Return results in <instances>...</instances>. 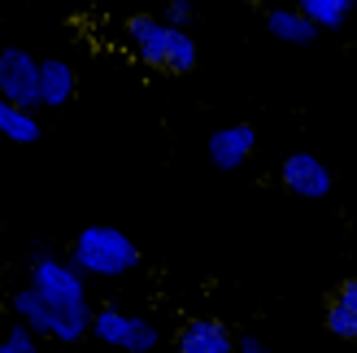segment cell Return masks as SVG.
I'll return each instance as SVG.
<instances>
[{
    "label": "cell",
    "mask_w": 357,
    "mask_h": 353,
    "mask_svg": "<svg viewBox=\"0 0 357 353\" xmlns=\"http://www.w3.org/2000/svg\"><path fill=\"white\" fill-rule=\"evenodd\" d=\"M70 96H75V66L57 61V57L40 61V105L57 110V105H66Z\"/></svg>",
    "instance_id": "10"
},
{
    "label": "cell",
    "mask_w": 357,
    "mask_h": 353,
    "mask_svg": "<svg viewBox=\"0 0 357 353\" xmlns=\"http://www.w3.org/2000/svg\"><path fill=\"white\" fill-rule=\"evenodd\" d=\"M26 284L52 314V340L79 345L83 336H92V301H87V275L70 257L40 253L31 257Z\"/></svg>",
    "instance_id": "1"
},
{
    "label": "cell",
    "mask_w": 357,
    "mask_h": 353,
    "mask_svg": "<svg viewBox=\"0 0 357 353\" xmlns=\"http://www.w3.org/2000/svg\"><path fill=\"white\" fill-rule=\"evenodd\" d=\"M0 314H5V310H0Z\"/></svg>",
    "instance_id": "19"
},
{
    "label": "cell",
    "mask_w": 357,
    "mask_h": 353,
    "mask_svg": "<svg viewBox=\"0 0 357 353\" xmlns=\"http://www.w3.org/2000/svg\"><path fill=\"white\" fill-rule=\"evenodd\" d=\"M353 9H357V0H353Z\"/></svg>",
    "instance_id": "18"
},
{
    "label": "cell",
    "mask_w": 357,
    "mask_h": 353,
    "mask_svg": "<svg viewBox=\"0 0 357 353\" xmlns=\"http://www.w3.org/2000/svg\"><path fill=\"white\" fill-rule=\"evenodd\" d=\"M296 9L305 13L318 31H340V27L349 22L353 0H296Z\"/></svg>",
    "instance_id": "14"
},
{
    "label": "cell",
    "mask_w": 357,
    "mask_h": 353,
    "mask_svg": "<svg viewBox=\"0 0 357 353\" xmlns=\"http://www.w3.org/2000/svg\"><path fill=\"white\" fill-rule=\"evenodd\" d=\"M236 353H266V345H261L257 336H248V331H244V336H236Z\"/></svg>",
    "instance_id": "17"
},
{
    "label": "cell",
    "mask_w": 357,
    "mask_h": 353,
    "mask_svg": "<svg viewBox=\"0 0 357 353\" xmlns=\"http://www.w3.org/2000/svg\"><path fill=\"white\" fill-rule=\"evenodd\" d=\"M257 149V131L248 122H231V127L209 135V166L218 170H240Z\"/></svg>",
    "instance_id": "7"
},
{
    "label": "cell",
    "mask_w": 357,
    "mask_h": 353,
    "mask_svg": "<svg viewBox=\"0 0 357 353\" xmlns=\"http://www.w3.org/2000/svg\"><path fill=\"white\" fill-rule=\"evenodd\" d=\"M92 336L100 345H109L114 353H157L162 349V327L144 319V314L118 310V306L92 310Z\"/></svg>",
    "instance_id": "4"
},
{
    "label": "cell",
    "mask_w": 357,
    "mask_h": 353,
    "mask_svg": "<svg viewBox=\"0 0 357 353\" xmlns=\"http://www.w3.org/2000/svg\"><path fill=\"white\" fill-rule=\"evenodd\" d=\"M122 40H127L131 57H139L149 70H157V75H192L196 61H201L196 40L183 27H170L166 17H149V13L127 17Z\"/></svg>",
    "instance_id": "2"
},
{
    "label": "cell",
    "mask_w": 357,
    "mask_h": 353,
    "mask_svg": "<svg viewBox=\"0 0 357 353\" xmlns=\"http://www.w3.org/2000/svg\"><path fill=\"white\" fill-rule=\"evenodd\" d=\"M266 31H271L279 44H296V48L301 44H314V35H318V27L296 5L292 9H271V13H266Z\"/></svg>",
    "instance_id": "11"
},
{
    "label": "cell",
    "mask_w": 357,
    "mask_h": 353,
    "mask_svg": "<svg viewBox=\"0 0 357 353\" xmlns=\"http://www.w3.org/2000/svg\"><path fill=\"white\" fill-rule=\"evenodd\" d=\"M0 100H13L22 110L40 105V61L26 48H0Z\"/></svg>",
    "instance_id": "5"
},
{
    "label": "cell",
    "mask_w": 357,
    "mask_h": 353,
    "mask_svg": "<svg viewBox=\"0 0 357 353\" xmlns=\"http://www.w3.org/2000/svg\"><path fill=\"white\" fill-rule=\"evenodd\" d=\"M70 262L83 271V275H96V279H122L139 266V244L118 232V227H105V223H92L83 227L70 244Z\"/></svg>",
    "instance_id": "3"
},
{
    "label": "cell",
    "mask_w": 357,
    "mask_h": 353,
    "mask_svg": "<svg viewBox=\"0 0 357 353\" xmlns=\"http://www.w3.org/2000/svg\"><path fill=\"white\" fill-rule=\"evenodd\" d=\"M279 183L301 201H323L331 192V170H327L323 157H314V153H288L283 166H279Z\"/></svg>",
    "instance_id": "6"
},
{
    "label": "cell",
    "mask_w": 357,
    "mask_h": 353,
    "mask_svg": "<svg viewBox=\"0 0 357 353\" xmlns=\"http://www.w3.org/2000/svg\"><path fill=\"white\" fill-rule=\"evenodd\" d=\"M0 135L9 140V144H35L40 140V122H35L31 110L13 100H0Z\"/></svg>",
    "instance_id": "12"
},
{
    "label": "cell",
    "mask_w": 357,
    "mask_h": 353,
    "mask_svg": "<svg viewBox=\"0 0 357 353\" xmlns=\"http://www.w3.org/2000/svg\"><path fill=\"white\" fill-rule=\"evenodd\" d=\"M174 353H236V336L218 319H188L174 336Z\"/></svg>",
    "instance_id": "8"
},
{
    "label": "cell",
    "mask_w": 357,
    "mask_h": 353,
    "mask_svg": "<svg viewBox=\"0 0 357 353\" xmlns=\"http://www.w3.org/2000/svg\"><path fill=\"white\" fill-rule=\"evenodd\" d=\"M0 353H44L40 349V331H31L26 323H13L0 331Z\"/></svg>",
    "instance_id": "15"
},
{
    "label": "cell",
    "mask_w": 357,
    "mask_h": 353,
    "mask_svg": "<svg viewBox=\"0 0 357 353\" xmlns=\"http://www.w3.org/2000/svg\"><path fill=\"white\" fill-rule=\"evenodd\" d=\"M323 323L335 340H357V279H344V284L331 292Z\"/></svg>",
    "instance_id": "9"
},
{
    "label": "cell",
    "mask_w": 357,
    "mask_h": 353,
    "mask_svg": "<svg viewBox=\"0 0 357 353\" xmlns=\"http://www.w3.org/2000/svg\"><path fill=\"white\" fill-rule=\"evenodd\" d=\"M162 17H166L170 27H183V31H188V22H192V0H166Z\"/></svg>",
    "instance_id": "16"
},
{
    "label": "cell",
    "mask_w": 357,
    "mask_h": 353,
    "mask_svg": "<svg viewBox=\"0 0 357 353\" xmlns=\"http://www.w3.org/2000/svg\"><path fill=\"white\" fill-rule=\"evenodd\" d=\"M13 314H17V323H26L31 331H40V336H48L52 340V314H48V306L40 301V296H35V288L31 284H22L13 292Z\"/></svg>",
    "instance_id": "13"
}]
</instances>
